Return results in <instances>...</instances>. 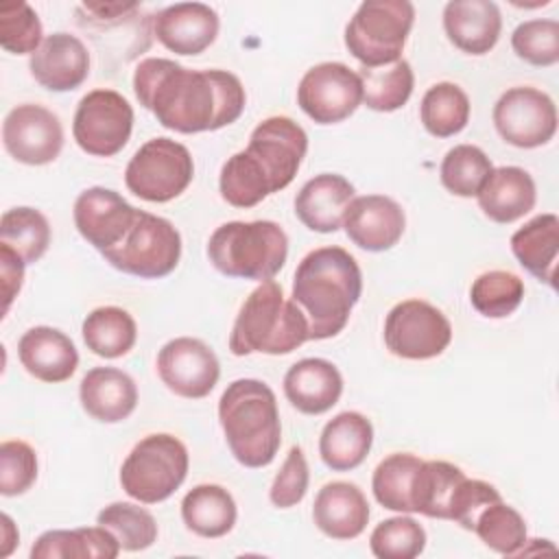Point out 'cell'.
Instances as JSON below:
<instances>
[{"label": "cell", "mask_w": 559, "mask_h": 559, "mask_svg": "<svg viewBox=\"0 0 559 559\" xmlns=\"http://www.w3.org/2000/svg\"><path fill=\"white\" fill-rule=\"evenodd\" d=\"M493 164L487 153L474 144H456L441 162L439 177L448 192L454 197H476L491 175Z\"/></svg>", "instance_id": "obj_39"}, {"label": "cell", "mask_w": 559, "mask_h": 559, "mask_svg": "<svg viewBox=\"0 0 559 559\" xmlns=\"http://www.w3.org/2000/svg\"><path fill=\"white\" fill-rule=\"evenodd\" d=\"M153 35L175 55H201L210 48L221 28L218 13L203 2H177L153 17Z\"/></svg>", "instance_id": "obj_19"}, {"label": "cell", "mask_w": 559, "mask_h": 559, "mask_svg": "<svg viewBox=\"0 0 559 559\" xmlns=\"http://www.w3.org/2000/svg\"><path fill=\"white\" fill-rule=\"evenodd\" d=\"M498 500H502V496L491 483L465 476L452 491L448 504V520L461 524L465 531H474L480 511Z\"/></svg>", "instance_id": "obj_48"}, {"label": "cell", "mask_w": 559, "mask_h": 559, "mask_svg": "<svg viewBox=\"0 0 559 559\" xmlns=\"http://www.w3.org/2000/svg\"><path fill=\"white\" fill-rule=\"evenodd\" d=\"M0 557H9L20 542V533L7 513L0 515Z\"/></svg>", "instance_id": "obj_50"}, {"label": "cell", "mask_w": 559, "mask_h": 559, "mask_svg": "<svg viewBox=\"0 0 559 559\" xmlns=\"http://www.w3.org/2000/svg\"><path fill=\"white\" fill-rule=\"evenodd\" d=\"M96 524L109 528L120 548L127 552H140L155 544L157 522L140 504L133 502H111L98 511Z\"/></svg>", "instance_id": "obj_41"}, {"label": "cell", "mask_w": 559, "mask_h": 559, "mask_svg": "<svg viewBox=\"0 0 559 559\" xmlns=\"http://www.w3.org/2000/svg\"><path fill=\"white\" fill-rule=\"evenodd\" d=\"M362 103L358 72L338 61H323L306 70L297 85V105L317 124H336Z\"/></svg>", "instance_id": "obj_13"}, {"label": "cell", "mask_w": 559, "mask_h": 559, "mask_svg": "<svg viewBox=\"0 0 559 559\" xmlns=\"http://www.w3.org/2000/svg\"><path fill=\"white\" fill-rule=\"evenodd\" d=\"M218 190L223 201L242 210L262 203L271 194V186L264 170L247 151H238L231 157H227V162L221 168Z\"/></svg>", "instance_id": "obj_37"}, {"label": "cell", "mask_w": 559, "mask_h": 559, "mask_svg": "<svg viewBox=\"0 0 559 559\" xmlns=\"http://www.w3.org/2000/svg\"><path fill=\"white\" fill-rule=\"evenodd\" d=\"M493 127L511 146H544L557 133L555 100L531 85L511 87L493 105Z\"/></svg>", "instance_id": "obj_12"}, {"label": "cell", "mask_w": 559, "mask_h": 559, "mask_svg": "<svg viewBox=\"0 0 559 559\" xmlns=\"http://www.w3.org/2000/svg\"><path fill=\"white\" fill-rule=\"evenodd\" d=\"M245 151L264 170L273 194L295 179L308 153V135L293 118L271 116L251 131Z\"/></svg>", "instance_id": "obj_14"}, {"label": "cell", "mask_w": 559, "mask_h": 559, "mask_svg": "<svg viewBox=\"0 0 559 559\" xmlns=\"http://www.w3.org/2000/svg\"><path fill=\"white\" fill-rule=\"evenodd\" d=\"M0 242L9 245L26 264H35L50 245L48 218L35 207H11L0 218Z\"/></svg>", "instance_id": "obj_38"}, {"label": "cell", "mask_w": 559, "mask_h": 559, "mask_svg": "<svg viewBox=\"0 0 559 559\" xmlns=\"http://www.w3.org/2000/svg\"><path fill=\"white\" fill-rule=\"evenodd\" d=\"M306 341H310L308 321L301 308L284 297L282 284L266 280L242 301L229 334V352L234 356H280L295 352Z\"/></svg>", "instance_id": "obj_4"}, {"label": "cell", "mask_w": 559, "mask_h": 559, "mask_svg": "<svg viewBox=\"0 0 559 559\" xmlns=\"http://www.w3.org/2000/svg\"><path fill=\"white\" fill-rule=\"evenodd\" d=\"M238 518L234 496L214 483L192 487L181 500V520L199 537L216 539L227 535Z\"/></svg>", "instance_id": "obj_31"}, {"label": "cell", "mask_w": 559, "mask_h": 559, "mask_svg": "<svg viewBox=\"0 0 559 559\" xmlns=\"http://www.w3.org/2000/svg\"><path fill=\"white\" fill-rule=\"evenodd\" d=\"M4 151L20 164L44 166L59 157L63 148V127L50 109L24 103L13 107L2 122Z\"/></svg>", "instance_id": "obj_15"}, {"label": "cell", "mask_w": 559, "mask_h": 559, "mask_svg": "<svg viewBox=\"0 0 559 559\" xmlns=\"http://www.w3.org/2000/svg\"><path fill=\"white\" fill-rule=\"evenodd\" d=\"M476 199L489 221L507 225L535 207L537 188L528 170L520 166H500L491 170Z\"/></svg>", "instance_id": "obj_27"}, {"label": "cell", "mask_w": 559, "mask_h": 559, "mask_svg": "<svg viewBox=\"0 0 559 559\" xmlns=\"http://www.w3.org/2000/svg\"><path fill=\"white\" fill-rule=\"evenodd\" d=\"M17 356L33 378L50 384L70 380L79 367L72 338L50 325L28 328L17 341Z\"/></svg>", "instance_id": "obj_21"}, {"label": "cell", "mask_w": 559, "mask_h": 559, "mask_svg": "<svg viewBox=\"0 0 559 559\" xmlns=\"http://www.w3.org/2000/svg\"><path fill=\"white\" fill-rule=\"evenodd\" d=\"M39 15L28 2L0 4V46L11 55H33L44 41Z\"/></svg>", "instance_id": "obj_44"}, {"label": "cell", "mask_w": 559, "mask_h": 559, "mask_svg": "<svg viewBox=\"0 0 559 559\" xmlns=\"http://www.w3.org/2000/svg\"><path fill=\"white\" fill-rule=\"evenodd\" d=\"M373 443L371 421L356 411H343L332 417L319 437V454L332 472H352L369 454Z\"/></svg>", "instance_id": "obj_28"}, {"label": "cell", "mask_w": 559, "mask_h": 559, "mask_svg": "<svg viewBox=\"0 0 559 559\" xmlns=\"http://www.w3.org/2000/svg\"><path fill=\"white\" fill-rule=\"evenodd\" d=\"M100 255L127 275L159 280L177 269L181 258V236L168 218L138 210L124 238Z\"/></svg>", "instance_id": "obj_8"}, {"label": "cell", "mask_w": 559, "mask_h": 559, "mask_svg": "<svg viewBox=\"0 0 559 559\" xmlns=\"http://www.w3.org/2000/svg\"><path fill=\"white\" fill-rule=\"evenodd\" d=\"M218 421L234 459L245 467H266L282 443L273 389L255 378L227 384L218 400Z\"/></svg>", "instance_id": "obj_3"}, {"label": "cell", "mask_w": 559, "mask_h": 559, "mask_svg": "<svg viewBox=\"0 0 559 559\" xmlns=\"http://www.w3.org/2000/svg\"><path fill=\"white\" fill-rule=\"evenodd\" d=\"M474 533L487 548L507 557L520 555L528 542L524 518L502 500L480 511L474 524Z\"/></svg>", "instance_id": "obj_42"}, {"label": "cell", "mask_w": 559, "mask_h": 559, "mask_svg": "<svg viewBox=\"0 0 559 559\" xmlns=\"http://www.w3.org/2000/svg\"><path fill=\"white\" fill-rule=\"evenodd\" d=\"M415 22L408 0H367L345 26V48L362 68H382L402 59Z\"/></svg>", "instance_id": "obj_7"}, {"label": "cell", "mask_w": 559, "mask_h": 559, "mask_svg": "<svg viewBox=\"0 0 559 559\" xmlns=\"http://www.w3.org/2000/svg\"><path fill=\"white\" fill-rule=\"evenodd\" d=\"M463 478V469L454 463L421 461L413 485V511L426 518L448 520V504L452 491Z\"/></svg>", "instance_id": "obj_36"}, {"label": "cell", "mask_w": 559, "mask_h": 559, "mask_svg": "<svg viewBox=\"0 0 559 559\" xmlns=\"http://www.w3.org/2000/svg\"><path fill=\"white\" fill-rule=\"evenodd\" d=\"M450 341V319L437 306L424 299L400 301L384 319V345L397 358H437L448 349Z\"/></svg>", "instance_id": "obj_11"}, {"label": "cell", "mask_w": 559, "mask_h": 559, "mask_svg": "<svg viewBox=\"0 0 559 559\" xmlns=\"http://www.w3.org/2000/svg\"><path fill=\"white\" fill-rule=\"evenodd\" d=\"M511 48L531 66H555L559 61V22L535 17L518 24L511 33Z\"/></svg>", "instance_id": "obj_45"}, {"label": "cell", "mask_w": 559, "mask_h": 559, "mask_svg": "<svg viewBox=\"0 0 559 559\" xmlns=\"http://www.w3.org/2000/svg\"><path fill=\"white\" fill-rule=\"evenodd\" d=\"M369 548L378 559H415L426 548V531L417 520L395 515L371 531Z\"/></svg>", "instance_id": "obj_43"}, {"label": "cell", "mask_w": 559, "mask_h": 559, "mask_svg": "<svg viewBox=\"0 0 559 559\" xmlns=\"http://www.w3.org/2000/svg\"><path fill=\"white\" fill-rule=\"evenodd\" d=\"M511 251L518 262L539 282L555 288V269L559 258V218L557 214H537L511 236Z\"/></svg>", "instance_id": "obj_29"}, {"label": "cell", "mask_w": 559, "mask_h": 559, "mask_svg": "<svg viewBox=\"0 0 559 559\" xmlns=\"http://www.w3.org/2000/svg\"><path fill=\"white\" fill-rule=\"evenodd\" d=\"M24 266L26 262L9 247L0 242V280H2V312L7 314L13 299L17 297L24 284Z\"/></svg>", "instance_id": "obj_49"}, {"label": "cell", "mask_w": 559, "mask_h": 559, "mask_svg": "<svg viewBox=\"0 0 559 559\" xmlns=\"http://www.w3.org/2000/svg\"><path fill=\"white\" fill-rule=\"evenodd\" d=\"M120 550L116 535L96 524L41 533L31 548V559H116Z\"/></svg>", "instance_id": "obj_30"}, {"label": "cell", "mask_w": 559, "mask_h": 559, "mask_svg": "<svg viewBox=\"0 0 559 559\" xmlns=\"http://www.w3.org/2000/svg\"><path fill=\"white\" fill-rule=\"evenodd\" d=\"M524 299V282L511 271H485L472 288L469 301L474 310L487 319H504L513 314Z\"/></svg>", "instance_id": "obj_40"}, {"label": "cell", "mask_w": 559, "mask_h": 559, "mask_svg": "<svg viewBox=\"0 0 559 559\" xmlns=\"http://www.w3.org/2000/svg\"><path fill=\"white\" fill-rule=\"evenodd\" d=\"M157 373L168 391L186 400L212 393L221 378L216 354L201 338L177 336L157 352Z\"/></svg>", "instance_id": "obj_16"}, {"label": "cell", "mask_w": 559, "mask_h": 559, "mask_svg": "<svg viewBox=\"0 0 559 559\" xmlns=\"http://www.w3.org/2000/svg\"><path fill=\"white\" fill-rule=\"evenodd\" d=\"M33 79L50 92H72L90 76V52L72 33H52L31 55Z\"/></svg>", "instance_id": "obj_20"}, {"label": "cell", "mask_w": 559, "mask_h": 559, "mask_svg": "<svg viewBox=\"0 0 559 559\" xmlns=\"http://www.w3.org/2000/svg\"><path fill=\"white\" fill-rule=\"evenodd\" d=\"M212 266L227 277L266 282L288 258V236L275 221H229L207 240Z\"/></svg>", "instance_id": "obj_5"}, {"label": "cell", "mask_w": 559, "mask_h": 559, "mask_svg": "<svg viewBox=\"0 0 559 559\" xmlns=\"http://www.w3.org/2000/svg\"><path fill=\"white\" fill-rule=\"evenodd\" d=\"M192 177L194 162L190 151L170 138L144 142L124 168L127 190L151 203L177 199L192 183Z\"/></svg>", "instance_id": "obj_9"}, {"label": "cell", "mask_w": 559, "mask_h": 559, "mask_svg": "<svg viewBox=\"0 0 559 559\" xmlns=\"http://www.w3.org/2000/svg\"><path fill=\"white\" fill-rule=\"evenodd\" d=\"M360 295V266L343 247H319L297 264L290 299L308 321L310 341H325L341 334Z\"/></svg>", "instance_id": "obj_2"}, {"label": "cell", "mask_w": 559, "mask_h": 559, "mask_svg": "<svg viewBox=\"0 0 559 559\" xmlns=\"http://www.w3.org/2000/svg\"><path fill=\"white\" fill-rule=\"evenodd\" d=\"M83 343L100 358H120L129 354L138 341L135 319L118 306L94 308L81 325Z\"/></svg>", "instance_id": "obj_32"}, {"label": "cell", "mask_w": 559, "mask_h": 559, "mask_svg": "<svg viewBox=\"0 0 559 559\" xmlns=\"http://www.w3.org/2000/svg\"><path fill=\"white\" fill-rule=\"evenodd\" d=\"M188 465V450L175 435H146L122 461L120 485L129 498L142 504H157L183 485Z\"/></svg>", "instance_id": "obj_6"}, {"label": "cell", "mask_w": 559, "mask_h": 559, "mask_svg": "<svg viewBox=\"0 0 559 559\" xmlns=\"http://www.w3.org/2000/svg\"><path fill=\"white\" fill-rule=\"evenodd\" d=\"M133 92L157 122L177 133L218 131L236 122L247 103L240 79L227 70H190L148 57L133 72Z\"/></svg>", "instance_id": "obj_1"}, {"label": "cell", "mask_w": 559, "mask_h": 559, "mask_svg": "<svg viewBox=\"0 0 559 559\" xmlns=\"http://www.w3.org/2000/svg\"><path fill=\"white\" fill-rule=\"evenodd\" d=\"M354 186L343 175H314L297 192L295 214L308 229L332 234L343 227V216L354 199Z\"/></svg>", "instance_id": "obj_25"}, {"label": "cell", "mask_w": 559, "mask_h": 559, "mask_svg": "<svg viewBox=\"0 0 559 559\" xmlns=\"http://www.w3.org/2000/svg\"><path fill=\"white\" fill-rule=\"evenodd\" d=\"M138 207L111 188L92 186L83 190L72 207L74 227L81 238L100 253L116 247L133 225Z\"/></svg>", "instance_id": "obj_17"}, {"label": "cell", "mask_w": 559, "mask_h": 559, "mask_svg": "<svg viewBox=\"0 0 559 559\" xmlns=\"http://www.w3.org/2000/svg\"><path fill=\"white\" fill-rule=\"evenodd\" d=\"M421 459L408 452H395L378 463L371 476V491L389 511L415 513L413 511V485Z\"/></svg>", "instance_id": "obj_35"}, {"label": "cell", "mask_w": 559, "mask_h": 559, "mask_svg": "<svg viewBox=\"0 0 559 559\" xmlns=\"http://www.w3.org/2000/svg\"><path fill=\"white\" fill-rule=\"evenodd\" d=\"M443 31L459 50L487 55L500 39V9L491 0H450L443 7Z\"/></svg>", "instance_id": "obj_23"}, {"label": "cell", "mask_w": 559, "mask_h": 559, "mask_svg": "<svg viewBox=\"0 0 559 559\" xmlns=\"http://www.w3.org/2000/svg\"><path fill=\"white\" fill-rule=\"evenodd\" d=\"M133 131V107L116 90L87 92L74 111L72 135L79 148L94 157L120 153Z\"/></svg>", "instance_id": "obj_10"}, {"label": "cell", "mask_w": 559, "mask_h": 559, "mask_svg": "<svg viewBox=\"0 0 559 559\" xmlns=\"http://www.w3.org/2000/svg\"><path fill=\"white\" fill-rule=\"evenodd\" d=\"M347 238L371 253L395 247L406 229V214L397 201L384 194L354 197L343 216Z\"/></svg>", "instance_id": "obj_18"}, {"label": "cell", "mask_w": 559, "mask_h": 559, "mask_svg": "<svg viewBox=\"0 0 559 559\" xmlns=\"http://www.w3.org/2000/svg\"><path fill=\"white\" fill-rule=\"evenodd\" d=\"M343 393V376L325 358H301L284 376L286 400L304 415L328 413Z\"/></svg>", "instance_id": "obj_24"}, {"label": "cell", "mask_w": 559, "mask_h": 559, "mask_svg": "<svg viewBox=\"0 0 559 559\" xmlns=\"http://www.w3.org/2000/svg\"><path fill=\"white\" fill-rule=\"evenodd\" d=\"M37 480V454L20 439L0 443V493L7 498L26 493Z\"/></svg>", "instance_id": "obj_46"}, {"label": "cell", "mask_w": 559, "mask_h": 559, "mask_svg": "<svg viewBox=\"0 0 559 559\" xmlns=\"http://www.w3.org/2000/svg\"><path fill=\"white\" fill-rule=\"evenodd\" d=\"M83 411L100 424L124 421L138 406V386L133 378L116 367H94L79 384Z\"/></svg>", "instance_id": "obj_26"}, {"label": "cell", "mask_w": 559, "mask_h": 559, "mask_svg": "<svg viewBox=\"0 0 559 559\" xmlns=\"http://www.w3.org/2000/svg\"><path fill=\"white\" fill-rule=\"evenodd\" d=\"M358 76L362 85V103L382 114L404 107L415 87V74L406 59H397L382 68H360Z\"/></svg>", "instance_id": "obj_34"}, {"label": "cell", "mask_w": 559, "mask_h": 559, "mask_svg": "<svg viewBox=\"0 0 559 559\" xmlns=\"http://www.w3.org/2000/svg\"><path fill=\"white\" fill-rule=\"evenodd\" d=\"M469 109L467 94L456 83L441 81L426 90L419 105V120L430 135L452 138L467 127Z\"/></svg>", "instance_id": "obj_33"}, {"label": "cell", "mask_w": 559, "mask_h": 559, "mask_svg": "<svg viewBox=\"0 0 559 559\" xmlns=\"http://www.w3.org/2000/svg\"><path fill=\"white\" fill-rule=\"evenodd\" d=\"M312 522L330 539H356L367 528L369 502L354 483H328L314 496Z\"/></svg>", "instance_id": "obj_22"}, {"label": "cell", "mask_w": 559, "mask_h": 559, "mask_svg": "<svg viewBox=\"0 0 559 559\" xmlns=\"http://www.w3.org/2000/svg\"><path fill=\"white\" fill-rule=\"evenodd\" d=\"M308 483H310V472H308V461L304 456V450L299 445H293L269 489V498L273 507L290 509L299 504L308 491Z\"/></svg>", "instance_id": "obj_47"}]
</instances>
